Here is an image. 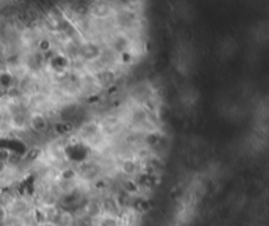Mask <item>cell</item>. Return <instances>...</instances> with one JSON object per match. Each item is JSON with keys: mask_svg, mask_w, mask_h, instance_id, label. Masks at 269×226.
Instances as JSON below:
<instances>
[{"mask_svg": "<svg viewBox=\"0 0 269 226\" xmlns=\"http://www.w3.org/2000/svg\"><path fill=\"white\" fill-rule=\"evenodd\" d=\"M117 8V0H91L89 16L95 20H111Z\"/></svg>", "mask_w": 269, "mask_h": 226, "instance_id": "obj_2", "label": "cell"}, {"mask_svg": "<svg viewBox=\"0 0 269 226\" xmlns=\"http://www.w3.org/2000/svg\"><path fill=\"white\" fill-rule=\"evenodd\" d=\"M104 48L105 43L97 39H84L80 45V61L85 65L96 62L102 54Z\"/></svg>", "mask_w": 269, "mask_h": 226, "instance_id": "obj_3", "label": "cell"}, {"mask_svg": "<svg viewBox=\"0 0 269 226\" xmlns=\"http://www.w3.org/2000/svg\"><path fill=\"white\" fill-rule=\"evenodd\" d=\"M112 21L117 32L126 33L130 36H138L143 33V19L137 7L118 6Z\"/></svg>", "mask_w": 269, "mask_h": 226, "instance_id": "obj_1", "label": "cell"}, {"mask_svg": "<svg viewBox=\"0 0 269 226\" xmlns=\"http://www.w3.org/2000/svg\"><path fill=\"white\" fill-rule=\"evenodd\" d=\"M34 226H57L56 223L52 222H49V221H46V222H39V223H36Z\"/></svg>", "mask_w": 269, "mask_h": 226, "instance_id": "obj_6", "label": "cell"}, {"mask_svg": "<svg viewBox=\"0 0 269 226\" xmlns=\"http://www.w3.org/2000/svg\"><path fill=\"white\" fill-rule=\"evenodd\" d=\"M144 172V164L138 158H125L118 161V174L129 179H135Z\"/></svg>", "mask_w": 269, "mask_h": 226, "instance_id": "obj_4", "label": "cell"}, {"mask_svg": "<svg viewBox=\"0 0 269 226\" xmlns=\"http://www.w3.org/2000/svg\"><path fill=\"white\" fill-rule=\"evenodd\" d=\"M97 226H125L124 221L121 217L117 216H108V214H102L97 221H96Z\"/></svg>", "mask_w": 269, "mask_h": 226, "instance_id": "obj_5", "label": "cell"}]
</instances>
